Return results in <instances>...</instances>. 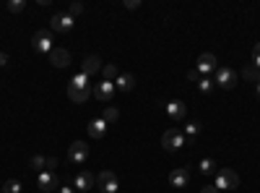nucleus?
<instances>
[{"mask_svg": "<svg viewBox=\"0 0 260 193\" xmlns=\"http://www.w3.org/2000/svg\"><path fill=\"white\" fill-rule=\"evenodd\" d=\"M213 188H219V190H237L240 188V175L234 173V170L224 167V170H216V183Z\"/></svg>", "mask_w": 260, "mask_h": 193, "instance_id": "nucleus-1", "label": "nucleus"}, {"mask_svg": "<svg viewBox=\"0 0 260 193\" xmlns=\"http://www.w3.org/2000/svg\"><path fill=\"white\" fill-rule=\"evenodd\" d=\"M161 146H164V152H180L185 146V133L177 131V128H169L161 136Z\"/></svg>", "mask_w": 260, "mask_h": 193, "instance_id": "nucleus-2", "label": "nucleus"}, {"mask_svg": "<svg viewBox=\"0 0 260 193\" xmlns=\"http://www.w3.org/2000/svg\"><path fill=\"white\" fill-rule=\"evenodd\" d=\"M86 159H89V144H86V141H73L68 146V162L73 167H81Z\"/></svg>", "mask_w": 260, "mask_h": 193, "instance_id": "nucleus-3", "label": "nucleus"}, {"mask_svg": "<svg viewBox=\"0 0 260 193\" xmlns=\"http://www.w3.org/2000/svg\"><path fill=\"white\" fill-rule=\"evenodd\" d=\"M31 47H34L37 52H42V55H50V52L55 50V45H52V34H50L47 29L34 32V37H31Z\"/></svg>", "mask_w": 260, "mask_h": 193, "instance_id": "nucleus-4", "label": "nucleus"}, {"mask_svg": "<svg viewBox=\"0 0 260 193\" xmlns=\"http://www.w3.org/2000/svg\"><path fill=\"white\" fill-rule=\"evenodd\" d=\"M96 183H99L102 193H117L120 190V178H117L115 170H104V173H99Z\"/></svg>", "mask_w": 260, "mask_h": 193, "instance_id": "nucleus-5", "label": "nucleus"}, {"mask_svg": "<svg viewBox=\"0 0 260 193\" xmlns=\"http://www.w3.org/2000/svg\"><path fill=\"white\" fill-rule=\"evenodd\" d=\"M216 87H221V89H234L237 87V73L226 66H219L216 68V78H213Z\"/></svg>", "mask_w": 260, "mask_h": 193, "instance_id": "nucleus-6", "label": "nucleus"}, {"mask_svg": "<svg viewBox=\"0 0 260 193\" xmlns=\"http://www.w3.org/2000/svg\"><path fill=\"white\" fill-rule=\"evenodd\" d=\"M115 92H117L115 81H102V84H96V87H94V97H96L102 104H110V102L115 99Z\"/></svg>", "mask_w": 260, "mask_h": 193, "instance_id": "nucleus-7", "label": "nucleus"}, {"mask_svg": "<svg viewBox=\"0 0 260 193\" xmlns=\"http://www.w3.org/2000/svg\"><path fill=\"white\" fill-rule=\"evenodd\" d=\"M37 185H39V190H42V193H57V188H60V180H57V175H55V173L45 170V173H39V178H37Z\"/></svg>", "mask_w": 260, "mask_h": 193, "instance_id": "nucleus-8", "label": "nucleus"}, {"mask_svg": "<svg viewBox=\"0 0 260 193\" xmlns=\"http://www.w3.org/2000/svg\"><path fill=\"white\" fill-rule=\"evenodd\" d=\"M73 16L71 13H55L52 18H50V29L52 32H71L73 29Z\"/></svg>", "mask_w": 260, "mask_h": 193, "instance_id": "nucleus-9", "label": "nucleus"}, {"mask_svg": "<svg viewBox=\"0 0 260 193\" xmlns=\"http://www.w3.org/2000/svg\"><path fill=\"white\" fill-rule=\"evenodd\" d=\"M216 55L213 52H203L201 58H198V66H195V71H198L201 76H211V73H216Z\"/></svg>", "mask_w": 260, "mask_h": 193, "instance_id": "nucleus-10", "label": "nucleus"}, {"mask_svg": "<svg viewBox=\"0 0 260 193\" xmlns=\"http://www.w3.org/2000/svg\"><path fill=\"white\" fill-rule=\"evenodd\" d=\"M169 185L172 188H187L190 185V170L187 167H177L169 173Z\"/></svg>", "mask_w": 260, "mask_h": 193, "instance_id": "nucleus-11", "label": "nucleus"}, {"mask_svg": "<svg viewBox=\"0 0 260 193\" xmlns=\"http://www.w3.org/2000/svg\"><path fill=\"white\" fill-rule=\"evenodd\" d=\"M167 115L172 118V120H182L185 115H187V104L182 102V99H172V102H167Z\"/></svg>", "mask_w": 260, "mask_h": 193, "instance_id": "nucleus-12", "label": "nucleus"}, {"mask_svg": "<svg viewBox=\"0 0 260 193\" xmlns=\"http://www.w3.org/2000/svg\"><path fill=\"white\" fill-rule=\"evenodd\" d=\"M94 183H96V178L89 173V170H78V175H76V180H73V188H76V190H91Z\"/></svg>", "mask_w": 260, "mask_h": 193, "instance_id": "nucleus-13", "label": "nucleus"}, {"mask_svg": "<svg viewBox=\"0 0 260 193\" xmlns=\"http://www.w3.org/2000/svg\"><path fill=\"white\" fill-rule=\"evenodd\" d=\"M50 63H52L55 68H68L71 66V52L65 50V47H55L50 52Z\"/></svg>", "mask_w": 260, "mask_h": 193, "instance_id": "nucleus-14", "label": "nucleus"}, {"mask_svg": "<svg viewBox=\"0 0 260 193\" xmlns=\"http://www.w3.org/2000/svg\"><path fill=\"white\" fill-rule=\"evenodd\" d=\"M86 76H94V73H99L102 71V58L99 55H86L83 58V68H81Z\"/></svg>", "mask_w": 260, "mask_h": 193, "instance_id": "nucleus-15", "label": "nucleus"}, {"mask_svg": "<svg viewBox=\"0 0 260 193\" xmlns=\"http://www.w3.org/2000/svg\"><path fill=\"white\" fill-rule=\"evenodd\" d=\"M86 128H89V136H91V139H104V133H107V128H110V123H107L104 118H96V120H91Z\"/></svg>", "mask_w": 260, "mask_h": 193, "instance_id": "nucleus-16", "label": "nucleus"}, {"mask_svg": "<svg viewBox=\"0 0 260 193\" xmlns=\"http://www.w3.org/2000/svg\"><path fill=\"white\" fill-rule=\"evenodd\" d=\"M115 87L120 89V92H130L136 87V78H133V73H120L117 78H115Z\"/></svg>", "mask_w": 260, "mask_h": 193, "instance_id": "nucleus-17", "label": "nucleus"}, {"mask_svg": "<svg viewBox=\"0 0 260 193\" xmlns=\"http://www.w3.org/2000/svg\"><path fill=\"white\" fill-rule=\"evenodd\" d=\"M68 89H81V92H86V89H89V76H86L83 71L76 73V76L71 78V84H68Z\"/></svg>", "mask_w": 260, "mask_h": 193, "instance_id": "nucleus-18", "label": "nucleus"}, {"mask_svg": "<svg viewBox=\"0 0 260 193\" xmlns=\"http://www.w3.org/2000/svg\"><path fill=\"white\" fill-rule=\"evenodd\" d=\"M201 131H203V125H201L198 120H187V123H185V128H182L185 139H195V136H198Z\"/></svg>", "mask_w": 260, "mask_h": 193, "instance_id": "nucleus-19", "label": "nucleus"}, {"mask_svg": "<svg viewBox=\"0 0 260 193\" xmlns=\"http://www.w3.org/2000/svg\"><path fill=\"white\" fill-rule=\"evenodd\" d=\"M68 97H71L76 104H83V102H89L91 89H86V92H81V89H68Z\"/></svg>", "mask_w": 260, "mask_h": 193, "instance_id": "nucleus-20", "label": "nucleus"}, {"mask_svg": "<svg viewBox=\"0 0 260 193\" xmlns=\"http://www.w3.org/2000/svg\"><path fill=\"white\" fill-rule=\"evenodd\" d=\"M29 167L37 170V173H45V170H47V157H42V154L31 157V159H29Z\"/></svg>", "mask_w": 260, "mask_h": 193, "instance_id": "nucleus-21", "label": "nucleus"}, {"mask_svg": "<svg viewBox=\"0 0 260 193\" xmlns=\"http://www.w3.org/2000/svg\"><path fill=\"white\" fill-rule=\"evenodd\" d=\"M198 170H201V175H213V173H216V162H213L211 157H206V159H201Z\"/></svg>", "mask_w": 260, "mask_h": 193, "instance_id": "nucleus-22", "label": "nucleus"}, {"mask_svg": "<svg viewBox=\"0 0 260 193\" xmlns=\"http://www.w3.org/2000/svg\"><path fill=\"white\" fill-rule=\"evenodd\" d=\"M102 73H104V81H115V78L120 76V71H117L115 63H107V66H102Z\"/></svg>", "mask_w": 260, "mask_h": 193, "instance_id": "nucleus-23", "label": "nucleus"}, {"mask_svg": "<svg viewBox=\"0 0 260 193\" xmlns=\"http://www.w3.org/2000/svg\"><path fill=\"white\" fill-rule=\"evenodd\" d=\"M102 118H104L107 123H115V120L120 118V110H117V107H110V104H107L104 113H102Z\"/></svg>", "mask_w": 260, "mask_h": 193, "instance_id": "nucleus-24", "label": "nucleus"}, {"mask_svg": "<svg viewBox=\"0 0 260 193\" xmlns=\"http://www.w3.org/2000/svg\"><path fill=\"white\" fill-rule=\"evenodd\" d=\"M198 89H201V94H211V92H213V81H211L208 76H203V78L198 81Z\"/></svg>", "mask_w": 260, "mask_h": 193, "instance_id": "nucleus-25", "label": "nucleus"}, {"mask_svg": "<svg viewBox=\"0 0 260 193\" xmlns=\"http://www.w3.org/2000/svg\"><path fill=\"white\" fill-rule=\"evenodd\" d=\"M242 78H247V81H260V71H257L255 66H247V68L242 71Z\"/></svg>", "mask_w": 260, "mask_h": 193, "instance_id": "nucleus-26", "label": "nucleus"}, {"mask_svg": "<svg viewBox=\"0 0 260 193\" xmlns=\"http://www.w3.org/2000/svg\"><path fill=\"white\" fill-rule=\"evenodd\" d=\"M26 8V0H8V11L11 13H21Z\"/></svg>", "mask_w": 260, "mask_h": 193, "instance_id": "nucleus-27", "label": "nucleus"}, {"mask_svg": "<svg viewBox=\"0 0 260 193\" xmlns=\"http://www.w3.org/2000/svg\"><path fill=\"white\" fill-rule=\"evenodd\" d=\"M21 188H24V185H21L18 180H6V185H3V193H21Z\"/></svg>", "mask_w": 260, "mask_h": 193, "instance_id": "nucleus-28", "label": "nucleus"}, {"mask_svg": "<svg viewBox=\"0 0 260 193\" xmlns=\"http://www.w3.org/2000/svg\"><path fill=\"white\" fill-rule=\"evenodd\" d=\"M252 63H255V68L260 71V42H257L255 50H252Z\"/></svg>", "mask_w": 260, "mask_h": 193, "instance_id": "nucleus-29", "label": "nucleus"}, {"mask_svg": "<svg viewBox=\"0 0 260 193\" xmlns=\"http://www.w3.org/2000/svg\"><path fill=\"white\" fill-rule=\"evenodd\" d=\"M201 78H203V76H201L198 71H195V68H192V71H187V81H192V84H198Z\"/></svg>", "mask_w": 260, "mask_h": 193, "instance_id": "nucleus-30", "label": "nucleus"}, {"mask_svg": "<svg viewBox=\"0 0 260 193\" xmlns=\"http://www.w3.org/2000/svg\"><path fill=\"white\" fill-rule=\"evenodd\" d=\"M57 193H78V190L73 188V183H65V185H60V188H57Z\"/></svg>", "mask_w": 260, "mask_h": 193, "instance_id": "nucleus-31", "label": "nucleus"}, {"mask_svg": "<svg viewBox=\"0 0 260 193\" xmlns=\"http://www.w3.org/2000/svg\"><path fill=\"white\" fill-rule=\"evenodd\" d=\"M122 6H125L127 11H136V8H138L141 3H138V0H125V3H122Z\"/></svg>", "mask_w": 260, "mask_h": 193, "instance_id": "nucleus-32", "label": "nucleus"}, {"mask_svg": "<svg viewBox=\"0 0 260 193\" xmlns=\"http://www.w3.org/2000/svg\"><path fill=\"white\" fill-rule=\"evenodd\" d=\"M81 11H83V6H81V3H71V16H78Z\"/></svg>", "mask_w": 260, "mask_h": 193, "instance_id": "nucleus-33", "label": "nucleus"}, {"mask_svg": "<svg viewBox=\"0 0 260 193\" xmlns=\"http://www.w3.org/2000/svg\"><path fill=\"white\" fill-rule=\"evenodd\" d=\"M201 193H221V190L213 188V185H206V188H201Z\"/></svg>", "mask_w": 260, "mask_h": 193, "instance_id": "nucleus-34", "label": "nucleus"}, {"mask_svg": "<svg viewBox=\"0 0 260 193\" xmlns=\"http://www.w3.org/2000/svg\"><path fill=\"white\" fill-rule=\"evenodd\" d=\"M55 164H57V159H55V157H47V170H52Z\"/></svg>", "mask_w": 260, "mask_h": 193, "instance_id": "nucleus-35", "label": "nucleus"}, {"mask_svg": "<svg viewBox=\"0 0 260 193\" xmlns=\"http://www.w3.org/2000/svg\"><path fill=\"white\" fill-rule=\"evenodd\" d=\"M255 94H257V99H260V81H255Z\"/></svg>", "mask_w": 260, "mask_h": 193, "instance_id": "nucleus-36", "label": "nucleus"}, {"mask_svg": "<svg viewBox=\"0 0 260 193\" xmlns=\"http://www.w3.org/2000/svg\"><path fill=\"white\" fill-rule=\"evenodd\" d=\"M0 193H3V190H0Z\"/></svg>", "mask_w": 260, "mask_h": 193, "instance_id": "nucleus-37", "label": "nucleus"}]
</instances>
